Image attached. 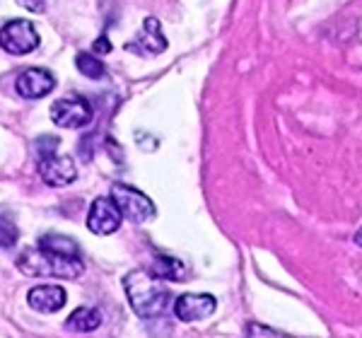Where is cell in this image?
Masks as SVG:
<instances>
[{
  "mask_svg": "<svg viewBox=\"0 0 362 338\" xmlns=\"http://www.w3.org/2000/svg\"><path fill=\"white\" fill-rule=\"evenodd\" d=\"M39 247L49 249V252H54V254H61V256H80L78 242L70 240V237H63V235H46L39 240Z\"/></svg>",
  "mask_w": 362,
  "mask_h": 338,
  "instance_id": "obj_14",
  "label": "cell"
},
{
  "mask_svg": "<svg viewBox=\"0 0 362 338\" xmlns=\"http://www.w3.org/2000/svg\"><path fill=\"white\" fill-rule=\"evenodd\" d=\"M51 121L58 128H83L92 121V104L83 97H66L51 104Z\"/></svg>",
  "mask_w": 362,
  "mask_h": 338,
  "instance_id": "obj_5",
  "label": "cell"
},
{
  "mask_svg": "<svg viewBox=\"0 0 362 338\" xmlns=\"http://www.w3.org/2000/svg\"><path fill=\"white\" fill-rule=\"evenodd\" d=\"M121 220L124 218H121L119 208L114 206L112 198L99 196L92 201L90 213H87V227H90V232H95L99 237L114 235V232L121 227Z\"/></svg>",
  "mask_w": 362,
  "mask_h": 338,
  "instance_id": "obj_6",
  "label": "cell"
},
{
  "mask_svg": "<svg viewBox=\"0 0 362 338\" xmlns=\"http://www.w3.org/2000/svg\"><path fill=\"white\" fill-rule=\"evenodd\" d=\"M17 237H20V232H17V225L8 218V215H0V249L15 247Z\"/></svg>",
  "mask_w": 362,
  "mask_h": 338,
  "instance_id": "obj_16",
  "label": "cell"
},
{
  "mask_svg": "<svg viewBox=\"0 0 362 338\" xmlns=\"http://www.w3.org/2000/svg\"><path fill=\"white\" fill-rule=\"evenodd\" d=\"M99 324H102V314L92 307H80L66 319V329L78 331V334H90V331L99 329Z\"/></svg>",
  "mask_w": 362,
  "mask_h": 338,
  "instance_id": "obj_12",
  "label": "cell"
},
{
  "mask_svg": "<svg viewBox=\"0 0 362 338\" xmlns=\"http://www.w3.org/2000/svg\"><path fill=\"white\" fill-rule=\"evenodd\" d=\"M29 13H44V0H17Z\"/></svg>",
  "mask_w": 362,
  "mask_h": 338,
  "instance_id": "obj_19",
  "label": "cell"
},
{
  "mask_svg": "<svg viewBox=\"0 0 362 338\" xmlns=\"http://www.w3.org/2000/svg\"><path fill=\"white\" fill-rule=\"evenodd\" d=\"M112 201L114 206L119 208L121 218L131 220L136 225H143L148 220L155 218V206L145 194H140L138 189L126 184H114L112 186Z\"/></svg>",
  "mask_w": 362,
  "mask_h": 338,
  "instance_id": "obj_3",
  "label": "cell"
},
{
  "mask_svg": "<svg viewBox=\"0 0 362 338\" xmlns=\"http://www.w3.org/2000/svg\"><path fill=\"white\" fill-rule=\"evenodd\" d=\"M165 49H167V39H165V34H162V27L157 17H148V20L143 22V29L136 34V39H133L131 44H126V51L138 54V56H160Z\"/></svg>",
  "mask_w": 362,
  "mask_h": 338,
  "instance_id": "obj_7",
  "label": "cell"
},
{
  "mask_svg": "<svg viewBox=\"0 0 362 338\" xmlns=\"http://www.w3.org/2000/svg\"><path fill=\"white\" fill-rule=\"evenodd\" d=\"M54 87H56V78L46 68H29V71L20 73V78L15 83L17 95L25 99H42L46 95H51Z\"/></svg>",
  "mask_w": 362,
  "mask_h": 338,
  "instance_id": "obj_10",
  "label": "cell"
},
{
  "mask_svg": "<svg viewBox=\"0 0 362 338\" xmlns=\"http://www.w3.org/2000/svg\"><path fill=\"white\" fill-rule=\"evenodd\" d=\"M68 295L61 285H37V288L29 290L27 302L32 310L37 312H58L63 305H66Z\"/></svg>",
  "mask_w": 362,
  "mask_h": 338,
  "instance_id": "obj_11",
  "label": "cell"
},
{
  "mask_svg": "<svg viewBox=\"0 0 362 338\" xmlns=\"http://www.w3.org/2000/svg\"><path fill=\"white\" fill-rule=\"evenodd\" d=\"M247 338H280L276 331H271L268 326H261V324H249L247 329Z\"/></svg>",
  "mask_w": 362,
  "mask_h": 338,
  "instance_id": "obj_17",
  "label": "cell"
},
{
  "mask_svg": "<svg viewBox=\"0 0 362 338\" xmlns=\"http://www.w3.org/2000/svg\"><path fill=\"white\" fill-rule=\"evenodd\" d=\"M78 71L87 75V78H92V80H102L104 75H107V68H104V63L99 61V58L95 56H90V54H78Z\"/></svg>",
  "mask_w": 362,
  "mask_h": 338,
  "instance_id": "obj_15",
  "label": "cell"
},
{
  "mask_svg": "<svg viewBox=\"0 0 362 338\" xmlns=\"http://www.w3.org/2000/svg\"><path fill=\"white\" fill-rule=\"evenodd\" d=\"M17 268L27 276H54V278H78L85 271V264L80 256H61L49 249H27L17 259Z\"/></svg>",
  "mask_w": 362,
  "mask_h": 338,
  "instance_id": "obj_2",
  "label": "cell"
},
{
  "mask_svg": "<svg viewBox=\"0 0 362 338\" xmlns=\"http://www.w3.org/2000/svg\"><path fill=\"white\" fill-rule=\"evenodd\" d=\"M39 174H42V182L49 184V186H68L78 179V169H75V162L70 160L66 155H49V157H42L39 162Z\"/></svg>",
  "mask_w": 362,
  "mask_h": 338,
  "instance_id": "obj_8",
  "label": "cell"
},
{
  "mask_svg": "<svg viewBox=\"0 0 362 338\" xmlns=\"http://www.w3.org/2000/svg\"><path fill=\"white\" fill-rule=\"evenodd\" d=\"M56 148H58V138H42V141L37 143V150H39V155H42V157L54 155Z\"/></svg>",
  "mask_w": 362,
  "mask_h": 338,
  "instance_id": "obj_18",
  "label": "cell"
},
{
  "mask_svg": "<svg viewBox=\"0 0 362 338\" xmlns=\"http://www.w3.org/2000/svg\"><path fill=\"white\" fill-rule=\"evenodd\" d=\"M153 273L162 281H184L186 278V271H184V264L177 259H169V256H157L155 264H153Z\"/></svg>",
  "mask_w": 362,
  "mask_h": 338,
  "instance_id": "obj_13",
  "label": "cell"
},
{
  "mask_svg": "<svg viewBox=\"0 0 362 338\" xmlns=\"http://www.w3.org/2000/svg\"><path fill=\"white\" fill-rule=\"evenodd\" d=\"M39 34L29 20H13L0 29V49L10 56H27L32 51H37L39 46Z\"/></svg>",
  "mask_w": 362,
  "mask_h": 338,
  "instance_id": "obj_4",
  "label": "cell"
},
{
  "mask_svg": "<svg viewBox=\"0 0 362 338\" xmlns=\"http://www.w3.org/2000/svg\"><path fill=\"white\" fill-rule=\"evenodd\" d=\"M218 310V300L213 295H181L174 302V314H177L179 322L191 324V322H201L208 319L210 314Z\"/></svg>",
  "mask_w": 362,
  "mask_h": 338,
  "instance_id": "obj_9",
  "label": "cell"
},
{
  "mask_svg": "<svg viewBox=\"0 0 362 338\" xmlns=\"http://www.w3.org/2000/svg\"><path fill=\"white\" fill-rule=\"evenodd\" d=\"M112 51V42L107 37H99L95 42V54H109Z\"/></svg>",
  "mask_w": 362,
  "mask_h": 338,
  "instance_id": "obj_20",
  "label": "cell"
},
{
  "mask_svg": "<svg viewBox=\"0 0 362 338\" xmlns=\"http://www.w3.org/2000/svg\"><path fill=\"white\" fill-rule=\"evenodd\" d=\"M128 302H131L133 312L143 319H153L160 317L167 310L169 302V290L162 278H157L153 271H143L136 268L126 276L124 281Z\"/></svg>",
  "mask_w": 362,
  "mask_h": 338,
  "instance_id": "obj_1",
  "label": "cell"
}]
</instances>
